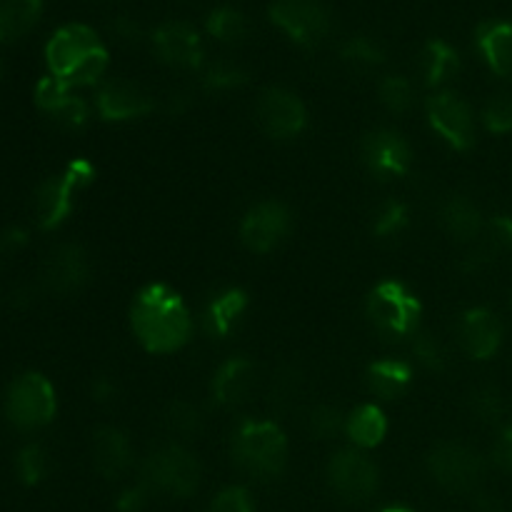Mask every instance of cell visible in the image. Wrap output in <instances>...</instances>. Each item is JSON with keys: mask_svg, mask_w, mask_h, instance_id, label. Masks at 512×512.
Instances as JSON below:
<instances>
[{"mask_svg": "<svg viewBox=\"0 0 512 512\" xmlns=\"http://www.w3.org/2000/svg\"><path fill=\"white\" fill-rule=\"evenodd\" d=\"M408 220V205L400 203V200H385L378 208V213H375L373 233L378 238H395V235H400L408 228Z\"/></svg>", "mask_w": 512, "mask_h": 512, "instance_id": "obj_33", "label": "cell"}, {"mask_svg": "<svg viewBox=\"0 0 512 512\" xmlns=\"http://www.w3.org/2000/svg\"><path fill=\"white\" fill-rule=\"evenodd\" d=\"M473 410L485 423H498L505 415V400L495 388H480L473 395Z\"/></svg>", "mask_w": 512, "mask_h": 512, "instance_id": "obj_40", "label": "cell"}, {"mask_svg": "<svg viewBox=\"0 0 512 512\" xmlns=\"http://www.w3.org/2000/svg\"><path fill=\"white\" fill-rule=\"evenodd\" d=\"M245 83H248L245 68L238 63H230V60H215L203 70V85L210 93H225V90H235Z\"/></svg>", "mask_w": 512, "mask_h": 512, "instance_id": "obj_30", "label": "cell"}, {"mask_svg": "<svg viewBox=\"0 0 512 512\" xmlns=\"http://www.w3.org/2000/svg\"><path fill=\"white\" fill-rule=\"evenodd\" d=\"M15 468H18L20 480H23L25 485H38L43 483L45 475H48L50 458L40 445H25V448L18 453Z\"/></svg>", "mask_w": 512, "mask_h": 512, "instance_id": "obj_34", "label": "cell"}, {"mask_svg": "<svg viewBox=\"0 0 512 512\" xmlns=\"http://www.w3.org/2000/svg\"><path fill=\"white\" fill-rule=\"evenodd\" d=\"M270 20L300 45H318L330 33V13L320 0H275Z\"/></svg>", "mask_w": 512, "mask_h": 512, "instance_id": "obj_11", "label": "cell"}, {"mask_svg": "<svg viewBox=\"0 0 512 512\" xmlns=\"http://www.w3.org/2000/svg\"><path fill=\"white\" fill-rule=\"evenodd\" d=\"M50 118H53L60 128L80 130L85 123H88V105H85V100L70 95V98L65 100V103L60 105L53 115H50Z\"/></svg>", "mask_w": 512, "mask_h": 512, "instance_id": "obj_41", "label": "cell"}, {"mask_svg": "<svg viewBox=\"0 0 512 512\" xmlns=\"http://www.w3.org/2000/svg\"><path fill=\"white\" fill-rule=\"evenodd\" d=\"M380 512H415V510L403 508V505H390V508H383Z\"/></svg>", "mask_w": 512, "mask_h": 512, "instance_id": "obj_50", "label": "cell"}, {"mask_svg": "<svg viewBox=\"0 0 512 512\" xmlns=\"http://www.w3.org/2000/svg\"><path fill=\"white\" fill-rule=\"evenodd\" d=\"M208 33L213 35L220 43H240L248 35V18L240 13L238 8H230V5H223V8H215L213 13L208 15V23H205Z\"/></svg>", "mask_w": 512, "mask_h": 512, "instance_id": "obj_28", "label": "cell"}, {"mask_svg": "<svg viewBox=\"0 0 512 512\" xmlns=\"http://www.w3.org/2000/svg\"><path fill=\"white\" fill-rule=\"evenodd\" d=\"M248 310V293L243 288H225L210 298L203 310V328L213 338H228Z\"/></svg>", "mask_w": 512, "mask_h": 512, "instance_id": "obj_21", "label": "cell"}, {"mask_svg": "<svg viewBox=\"0 0 512 512\" xmlns=\"http://www.w3.org/2000/svg\"><path fill=\"white\" fill-rule=\"evenodd\" d=\"M413 355L423 368L433 370V373H440V370H445V365H448V350H445V345L430 333L413 335Z\"/></svg>", "mask_w": 512, "mask_h": 512, "instance_id": "obj_35", "label": "cell"}, {"mask_svg": "<svg viewBox=\"0 0 512 512\" xmlns=\"http://www.w3.org/2000/svg\"><path fill=\"white\" fill-rule=\"evenodd\" d=\"M345 420L348 418H345L338 408H333V405H320V408H315L313 413H310L308 430L313 438L330 440L335 438L340 430H345Z\"/></svg>", "mask_w": 512, "mask_h": 512, "instance_id": "obj_36", "label": "cell"}, {"mask_svg": "<svg viewBox=\"0 0 512 512\" xmlns=\"http://www.w3.org/2000/svg\"><path fill=\"white\" fill-rule=\"evenodd\" d=\"M483 123L490 133H510L512 130V95L500 93L485 103Z\"/></svg>", "mask_w": 512, "mask_h": 512, "instance_id": "obj_37", "label": "cell"}, {"mask_svg": "<svg viewBox=\"0 0 512 512\" xmlns=\"http://www.w3.org/2000/svg\"><path fill=\"white\" fill-rule=\"evenodd\" d=\"M110 30H113L115 38L123 40V43H138V40L143 38V28H140V23L138 20L128 18V15L115 18L113 25H110Z\"/></svg>", "mask_w": 512, "mask_h": 512, "instance_id": "obj_45", "label": "cell"}, {"mask_svg": "<svg viewBox=\"0 0 512 512\" xmlns=\"http://www.w3.org/2000/svg\"><path fill=\"white\" fill-rule=\"evenodd\" d=\"M95 168L88 160H73L65 168L63 175H55L40 183L35 190V218L43 230H53L65 223L70 213H73V195L83 190L85 185L93 183Z\"/></svg>", "mask_w": 512, "mask_h": 512, "instance_id": "obj_7", "label": "cell"}, {"mask_svg": "<svg viewBox=\"0 0 512 512\" xmlns=\"http://www.w3.org/2000/svg\"><path fill=\"white\" fill-rule=\"evenodd\" d=\"M235 465L255 480L280 478L288 465V438L273 420H240L230 440Z\"/></svg>", "mask_w": 512, "mask_h": 512, "instance_id": "obj_3", "label": "cell"}, {"mask_svg": "<svg viewBox=\"0 0 512 512\" xmlns=\"http://www.w3.org/2000/svg\"><path fill=\"white\" fill-rule=\"evenodd\" d=\"M93 463L105 480H120L135 463L133 443L128 433L115 425H103L93 435Z\"/></svg>", "mask_w": 512, "mask_h": 512, "instance_id": "obj_20", "label": "cell"}, {"mask_svg": "<svg viewBox=\"0 0 512 512\" xmlns=\"http://www.w3.org/2000/svg\"><path fill=\"white\" fill-rule=\"evenodd\" d=\"M28 245V233H25L23 228H8L3 235H0V250H8V253H13V250H20Z\"/></svg>", "mask_w": 512, "mask_h": 512, "instance_id": "obj_47", "label": "cell"}, {"mask_svg": "<svg viewBox=\"0 0 512 512\" xmlns=\"http://www.w3.org/2000/svg\"><path fill=\"white\" fill-rule=\"evenodd\" d=\"M0 75H3V63H0Z\"/></svg>", "mask_w": 512, "mask_h": 512, "instance_id": "obj_51", "label": "cell"}, {"mask_svg": "<svg viewBox=\"0 0 512 512\" xmlns=\"http://www.w3.org/2000/svg\"><path fill=\"white\" fill-rule=\"evenodd\" d=\"M90 273L93 268H90L88 253L80 245L63 243L45 255V263L40 268V283L50 293L70 295L88 285Z\"/></svg>", "mask_w": 512, "mask_h": 512, "instance_id": "obj_15", "label": "cell"}, {"mask_svg": "<svg viewBox=\"0 0 512 512\" xmlns=\"http://www.w3.org/2000/svg\"><path fill=\"white\" fill-rule=\"evenodd\" d=\"M70 95L73 93H70L68 85L60 83V80L53 78V75H48V78L40 80L38 88H35V103H38V108L43 110V113L53 115L55 110L70 98Z\"/></svg>", "mask_w": 512, "mask_h": 512, "instance_id": "obj_38", "label": "cell"}, {"mask_svg": "<svg viewBox=\"0 0 512 512\" xmlns=\"http://www.w3.org/2000/svg\"><path fill=\"white\" fill-rule=\"evenodd\" d=\"M255 115H258L260 128L275 140L298 138L308 125V108L303 100L293 90L280 88V85L265 88L260 93Z\"/></svg>", "mask_w": 512, "mask_h": 512, "instance_id": "obj_12", "label": "cell"}, {"mask_svg": "<svg viewBox=\"0 0 512 512\" xmlns=\"http://www.w3.org/2000/svg\"><path fill=\"white\" fill-rule=\"evenodd\" d=\"M428 123L450 148L468 150L475 143V113L453 90H438L425 103Z\"/></svg>", "mask_w": 512, "mask_h": 512, "instance_id": "obj_10", "label": "cell"}, {"mask_svg": "<svg viewBox=\"0 0 512 512\" xmlns=\"http://www.w3.org/2000/svg\"><path fill=\"white\" fill-rule=\"evenodd\" d=\"M155 55L170 68L193 70L203 65V40L198 30L183 20H170L158 25L153 33Z\"/></svg>", "mask_w": 512, "mask_h": 512, "instance_id": "obj_17", "label": "cell"}, {"mask_svg": "<svg viewBox=\"0 0 512 512\" xmlns=\"http://www.w3.org/2000/svg\"><path fill=\"white\" fill-rule=\"evenodd\" d=\"M478 48L495 75L512 78V23L490 20L480 25Z\"/></svg>", "mask_w": 512, "mask_h": 512, "instance_id": "obj_22", "label": "cell"}, {"mask_svg": "<svg viewBox=\"0 0 512 512\" xmlns=\"http://www.w3.org/2000/svg\"><path fill=\"white\" fill-rule=\"evenodd\" d=\"M510 308H512V295H510Z\"/></svg>", "mask_w": 512, "mask_h": 512, "instance_id": "obj_52", "label": "cell"}, {"mask_svg": "<svg viewBox=\"0 0 512 512\" xmlns=\"http://www.w3.org/2000/svg\"><path fill=\"white\" fill-rule=\"evenodd\" d=\"M490 240L498 245V250H510L512 253V215H498L490 223Z\"/></svg>", "mask_w": 512, "mask_h": 512, "instance_id": "obj_44", "label": "cell"}, {"mask_svg": "<svg viewBox=\"0 0 512 512\" xmlns=\"http://www.w3.org/2000/svg\"><path fill=\"white\" fill-rule=\"evenodd\" d=\"M290 228H293V215H290L288 205L280 200H263L243 215L240 240L248 250L265 255L288 238Z\"/></svg>", "mask_w": 512, "mask_h": 512, "instance_id": "obj_13", "label": "cell"}, {"mask_svg": "<svg viewBox=\"0 0 512 512\" xmlns=\"http://www.w3.org/2000/svg\"><path fill=\"white\" fill-rule=\"evenodd\" d=\"M163 423L168 433L175 435V438H193L203 428V413L193 403H188V400H175L165 410Z\"/></svg>", "mask_w": 512, "mask_h": 512, "instance_id": "obj_29", "label": "cell"}, {"mask_svg": "<svg viewBox=\"0 0 512 512\" xmlns=\"http://www.w3.org/2000/svg\"><path fill=\"white\" fill-rule=\"evenodd\" d=\"M420 65H423V78L430 88H440L448 80H453L460 70V55L458 50L453 48L445 40H430L423 50V58H420Z\"/></svg>", "mask_w": 512, "mask_h": 512, "instance_id": "obj_27", "label": "cell"}, {"mask_svg": "<svg viewBox=\"0 0 512 512\" xmlns=\"http://www.w3.org/2000/svg\"><path fill=\"white\" fill-rule=\"evenodd\" d=\"M360 153L370 173L380 180L403 178L413 168V145L393 128H380L365 135Z\"/></svg>", "mask_w": 512, "mask_h": 512, "instance_id": "obj_14", "label": "cell"}, {"mask_svg": "<svg viewBox=\"0 0 512 512\" xmlns=\"http://www.w3.org/2000/svg\"><path fill=\"white\" fill-rule=\"evenodd\" d=\"M428 470L435 483L443 485L445 490L470 493L483 483L485 460L470 445L448 440V443L435 445L433 453L428 455Z\"/></svg>", "mask_w": 512, "mask_h": 512, "instance_id": "obj_9", "label": "cell"}, {"mask_svg": "<svg viewBox=\"0 0 512 512\" xmlns=\"http://www.w3.org/2000/svg\"><path fill=\"white\" fill-rule=\"evenodd\" d=\"M370 323L385 338H413L420 333V305L418 295L400 280H383L375 285L365 303Z\"/></svg>", "mask_w": 512, "mask_h": 512, "instance_id": "obj_4", "label": "cell"}, {"mask_svg": "<svg viewBox=\"0 0 512 512\" xmlns=\"http://www.w3.org/2000/svg\"><path fill=\"white\" fill-rule=\"evenodd\" d=\"M343 58L355 68H378L385 60V50L378 40L368 35H355L343 45Z\"/></svg>", "mask_w": 512, "mask_h": 512, "instance_id": "obj_32", "label": "cell"}, {"mask_svg": "<svg viewBox=\"0 0 512 512\" xmlns=\"http://www.w3.org/2000/svg\"><path fill=\"white\" fill-rule=\"evenodd\" d=\"M478 512H505V510L500 508V505L495 503V500H480Z\"/></svg>", "mask_w": 512, "mask_h": 512, "instance_id": "obj_49", "label": "cell"}, {"mask_svg": "<svg viewBox=\"0 0 512 512\" xmlns=\"http://www.w3.org/2000/svg\"><path fill=\"white\" fill-rule=\"evenodd\" d=\"M140 483L148 485L150 493L190 498L200 485V463L185 445L165 443L145 458Z\"/></svg>", "mask_w": 512, "mask_h": 512, "instance_id": "obj_5", "label": "cell"}, {"mask_svg": "<svg viewBox=\"0 0 512 512\" xmlns=\"http://www.w3.org/2000/svg\"><path fill=\"white\" fill-rule=\"evenodd\" d=\"M413 383V365L398 358L375 360L368 368V388L375 398L395 400Z\"/></svg>", "mask_w": 512, "mask_h": 512, "instance_id": "obj_24", "label": "cell"}, {"mask_svg": "<svg viewBox=\"0 0 512 512\" xmlns=\"http://www.w3.org/2000/svg\"><path fill=\"white\" fill-rule=\"evenodd\" d=\"M55 410H58V398L53 385L40 373L20 375L5 393V418L23 433L45 428L55 418Z\"/></svg>", "mask_w": 512, "mask_h": 512, "instance_id": "obj_6", "label": "cell"}, {"mask_svg": "<svg viewBox=\"0 0 512 512\" xmlns=\"http://www.w3.org/2000/svg\"><path fill=\"white\" fill-rule=\"evenodd\" d=\"M345 433H348L350 443L355 448H378L385 440V435H388V418H385L380 405L365 403L348 415V420H345Z\"/></svg>", "mask_w": 512, "mask_h": 512, "instance_id": "obj_25", "label": "cell"}, {"mask_svg": "<svg viewBox=\"0 0 512 512\" xmlns=\"http://www.w3.org/2000/svg\"><path fill=\"white\" fill-rule=\"evenodd\" d=\"M458 338L465 355L473 360H490L503 343V323L488 308H470L460 315Z\"/></svg>", "mask_w": 512, "mask_h": 512, "instance_id": "obj_18", "label": "cell"}, {"mask_svg": "<svg viewBox=\"0 0 512 512\" xmlns=\"http://www.w3.org/2000/svg\"><path fill=\"white\" fill-rule=\"evenodd\" d=\"M130 325L148 353L168 355L193 338V315L180 293L165 283H148L135 295Z\"/></svg>", "mask_w": 512, "mask_h": 512, "instance_id": "obj_1", "label": "cell"}, {"mask_svg": "<svg viewBox=\"0 0 512 512\" xmlns=\"http://www.w3.org/2000/svg\"><path fill=\"white\" fill-rule=\"evenodd\" d=\"M378 93L385 108L395 115L408 113L415 103V88L405 75H385V78L380 80Z\"/></svg>", "mask_w": 512, "mask_h": 512, "instance_id": "obj_31", "label": "cell"}, {"mask_svg": "<svg viewBox=\"0 0 512 512\" xmlns=\"http://www.w3.org/2000/svg\"><path fill=\"white\" fill-rule=\"evenodd\" d=\"M325 478L330 490L345 503H365L378 490L380 470L365 450L345 448L330 458Z\"/></svg>", "mask_w": 512, "mask_h": 512, "instance_id": "obj_8", "label": "cell"}, {"mask_svg": "<svg viewBox=\"0 0 512 512\" xmlns=\"http://www.w3.org/2000/svg\"><path fill=\"white\" fill-rule=\"evenodd\" d=\"M115 393H118V390H115L113 380L98 378L93 383V398L98 400V403H108V400L115 398Z\"/></svg>", "mask_w": 512, "mask_h": 512, "instance_id": "obj_48", "label": "cell"}, {"mask_svg": "<svg viewBox=\"0 0 512 512\" xmlns=\"http://www.w3.org/2000/svg\"><path fill=\"white\" fill-rule=\"evenodd\" d=\"M40 0H0V43H13L38 25Z\"/></svg>", "mask_w": 512, "mask_h": 512, "instance_id": "obj_26", "label": "cell"}, {"mask_svg": "<svg viewBox=\"0 0 512 512\" xmlns=\"http://www.w3.org/2000/svg\"><path fill=\"white\" fill-rule=\"evenodd\" d=\"M150 498V488L145 483H138L133 485V488L123 490L118 498V510L120 512H140L145 508V503H148Z\"/></svg>", "mask_w": 512, "mask_h": 512, "instance_id": "obj_43", "label": "cell"}, {"mask_svg": "<svg viewBox=\"0 0 512 512\" xmlns=\"http://www.w3.org/2000/svg\"><path fill=\"white\" fill-rule=\"evenodd\" d=\"M493 458H495V463L505 470V473L512 475V428L503 430V435H500L498 443H495Z\"/></svg>", "mask_w": 512, "mask_h": 512, "instance_id": "obj_46", "label": "cell"}, {"mask_svg": "<svg viewBox=\"0 0 512 512\" xmlns=\"http://www.w3.org/2000/svg\"><path fill=\"white\" fill-rule=\"evenodd\" d=\"M300 393V378L295 370H288V373L275 375V388H273V400L278 405L293 403L295 395Z\"/></svg>", "mask_w": 512, "mask_h": 512, "instance_id": "obj_42", "label": "cell"}, {"mask_svg": "<svg viewBox=\"0 0 512 512\" xmlns=\"http://www.w3.org/2000/svg\"><path fill=\"white\" fill-rule=\"evenodd\" d=\"M95 108H98L100 118L108 123H125V120H138L153 113L155 100L140 83L113 78L100 85Z\"/></svg>", "mask_w": 512, "mask_h": 512, "instance_id": "obj_16", "label": "cell"}, {"mask_svg": "<svg viewBox=\"0 0 512 512\" xmlns=\"http://www.w3.org/2000/svg\"><path fill=\"white\" fill-rule=\"evenodd\" d=\"M45 60L50 75L68 88L100 83L108 70V50L103 48L95 30L78 23L55 30L45 48Z\"/></svg>", "mask_w": 512, "mask_h": 512, "instance_id": "obj_2", "label": "cell"}, {"mask_svg": "<svg viewBox=\"0 0 512 512\" xmlns=\"http://www.w3.org/2000/svg\"><path fill=\"white\" fill-rule=\"evenodd\" d=\"M255 383H258V373H255L253 360L235 355L215 370L210 393H213L215 403L223 405V408H238V405L248 403Z\"/></svg>", "mask_w": 512, "mask_h": 512, "instance_id": "obj_19", "label": "cell"}, {"mask_svg": "<svg viewBox=\"0 0 512 512\" xmlns=\"http://www.w3.org/2000/svg\"><path fill=\"white\" fill-rule=\"evenodd\" d=\"M440 223L460 243H473L483 233V213L473 200L463 195H453L440 205Z\"/></svg>", "mask_w": 512, "mask_h": 512, "instance_id": "obj_23", "label": "cell"}, {"mask_svg": "<svg viewBox=\"0 0 512 512\" xmlns=\"http://www.w3.org/2000/svg\"><path fill=\"white\" fill-rule=\"evenodd\" d=\"M208 512H255V503L248 490L238 488V485H230V488L220 490L215 495Z\"/></svg>", "mask_w": 512, "mask_h": 512, "instance_id": "obj_39", "label": "cell"}]
</instances>
